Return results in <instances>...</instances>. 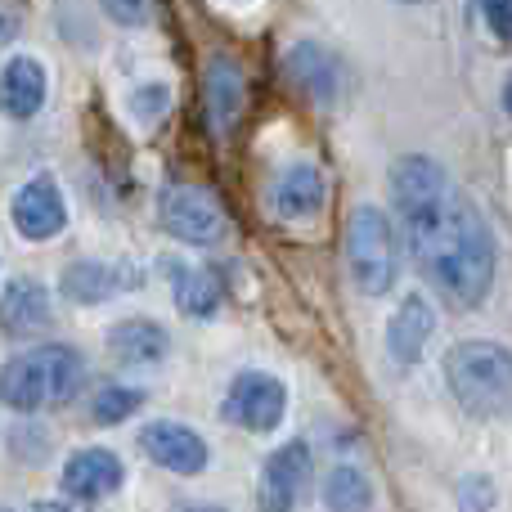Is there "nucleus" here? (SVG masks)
<instances>
[{
    "instance_id": "nucleus-12",
    "label": "nucleus",
    "mask_w": 512,
    "mask_h": 512,
    "mask_svg": "<svg viewBox=\"0 0 512 512\" xmlns=\"http://www.w3.org/2000/svg\"><path fill=\"white\" fill-rule=\"evenodd\" d=\"M108 355L122 369H153L167 360V333L153 319H122L108 328Z\"/></svg>"
},
{
    "instance_id": "nucleus-16",
    "label": "nucleus",
    "mask_w": 512,
    "mask_h": 512,
    "mask_svg": "<svg viewBox=\"0 0 512 512\" xmlns=\"http://www.w3.org/2000/svg\"><path fill=\"white\" fill-rule=\"evenodd\" d=\"M50 324V292L36 279H14L5 292H0V328L14 337L41 333Z\"/></svg>"
},
{
    "instance_id": "nucleus-13",
    "label": "nucleus",
    "mask_w": 512,
    "mask_h": 512,
    "mask_svg": "<svg viewBox=\"0 0 512 512\" xmlns=\"http://www.w3.org/2000/svg\"><path fill=\"white\" fill-rule=\"evenodd\" d=\"M243 99H248V81H243V68L225 54H216L207 63V122H212L216 135H225L243 113Z\"/></svg>"
},
{
    "instance_id": "nucleus-11",
    "label": "nucleus",
    "mask_w": 512,
    "mask_h": 512,
    "mask_svg": "<svg viewBox=\"0 0 512 512\" xmlns=\"http://www.w3.org/2000/svg\"><path fill=\"white\" fill-rule=\"evenodd\" d=\"M45 104V68L27 54H14V59L0 68V113L14 117V122H27L36 117Z\"/></svg>"
},
{
    "instance_id": "nucleus-23",
    "label": "nucleus",
    "mask_w": 512,
    "mask_h": 512,
    "mask_svg": "<svg viewBox=\"0 0 512 512\" xmlns=\"http://www.w3.org/2000/svg\"><path fill=\"white\" fill-rule=\"evenodd\" d=\"M167 104H171L167 86H144V90H140V95H135V99H131L135 117H144V122H153V117H162V113H167Z\"/></svg>"
},
{
    "instance_id": "nucleus-22",
    "label": "nucleus",
    "mask_w": 512,
    "mask_h": 512,
    "mask_svg": "<svg viewBox=\"0 0 512 512\" xmlns=\"http://www.w3.org/2000/svg\"><path fill=\"white\" fill-rule=\"evenodd\" d=\"M104 14L122 27H144L153 18V0H99Z\"/></svg>"
},
{
    "instance_id": "nucleus-2",
    "label": "nucleus",
    "mask_w": 512,
    "mask_h": 512,
    "mask_svg": "<svg viewBox=\"0 0 512 512\" xmlns=\"http://www.w3.org/2000/svg\"><path fill=\"white\" fill-rule=\"evenodd\" d=\"M86 382V360L72 346H32L0 369V400L14 414H36L45 405H68Z\"/></svg>"
},
{
    "instance_id": "nucleus-7",
    "label": "nucleus",
    "mask_w": 512,
    "mask_h": 512,
    "mask_svg": "<svg viewBox=\"0 0 512 512\" xmlns=\"http://www.w3.org/2000/svg\"><path fill=\"white\" fill-rule=\"evenodd\" d=\"M9 221H14V230L32 243L59 239L63 225H68V203H63L54 176H32L23 189H18L14 203H9Z\"/></svg>"
},
{
    "instance_id": "nucleus-20",
    "label": "nucleus",
    "mask_w": 512,
    "mask_h": 512,
    "mask_svg": "<svg viewBox=\"0 0 512 512\" xmlns=\"http://www.w3.org/2000/svg\"><path fill=\"white\" fill-rule=\"evenodd\" d=\"M328 512H369L373 508V486L360 468H337L324 486Z\"/></svg>"
},
{
    "instance_id": "nucleus-6",
    "label": "nucleus",
    "mask_w": 512,
    "mask_h": 512,
    "mask_svg": "<svg viewBox=\"0 0 512 512\" xmlns=\"http://www.w3.org/2000/svg\"><path fill=\"white\" fill-rule=\"evenodd\" d=\"M283 409H288L283 382L270 378V373H256V369L239 373L221 400V414L230 418L234 427H248V432H274V427L283 423Z\"/></svg>"
},
{
    "instance_id": "nucleus-18",
    "label": "nucleus",
    "mask_w": 512,
    "mask_h": 512,
    "mask_svg": "<svg viewBox=\"0 0 512 512\" xmlns=\"http://www.w3.org/2000/svg\"><path fill=\"white\" fill-rule=\"evenodd\" d=\"M274 207L283 221H310L324 207V176L315 162H297L283 171V180L274 185Z\"/></svg>"
},
{
    "instance_id": "nucleus-9",
    "label": "nucleus",
    "mask_w": 512,
    "mask_h": 512,
    "mask_svg": "<svg viewBox=\"0 0 512 512\" xmlns=\"http://www.w3.org/2000/svg\"><path fill=\"white\" fill-rule=\"evenodd\" d=\"M140 450L149 454L158 468L167 472H180V477H198L207 468V441L185 423H171V418H158L140 432Z\"/></svg>"
},
{
    "instance_id": "nucleus-15",
    "label": "nucleus",
    "mask_w": 512,
    "mask_h": 512,
    "mask_svg": "<svg viewBox=\"0 0 512 512\" xmlns=\"http://www.w3.org/2000/svg\"><path fill=\"white\" fill-rule=\"evenodd\" d=\"M140 274H122L117 265H104V261H77L63 270V297L77 301V306H99V301L117 297L122 288H135Z\"/></svg>"
},
{
    "instance_id": "nucleus-4",
    "label": "nucleus",
    "mask_w": 512,
    "mask_h": 512,
    "mask_svg": "<svg viewBox=\"0 0 512 512\" xmlns=\"http://www.w3.org/2000/svg\"><path fill=\"white\" fill-rule=\"evenodd\" d=\"M346 265H351V279L360 283V292H369V297H382V292L396 288L400 234L387 212L364 203L346 216Z\"/></svg>"
},
{
    "instance_id": "nucleus-27",
    "label": "nucleus",
    "mask_w": 512,
    "mask_h": 512,
    "mask_svg": "<svg viewBox=\"0 0 512 512\" xmlns=\"http://www.w3.org/2000/svg\"><path fill=\"white\" fill-rule=\"evenodd\" d=\"M32 512H68V508H63V504H36Z\"/></svg>"
},
{
    "instance_id": "nucleus-1",
    "label": "nucleus",
    "mask_w": 512,
    "mask_h": 512,
    "mask_svg": "<svg viewBox=\"0 0 512 512\" xmlns=\"http://www.w3.org/2000/svg\"><path fill=\"white\" fill-rule=\"evenodd\" d=\"M391 194L427 279L459 306H481L495 283V234L472 198L432 158H400Z\"/></svg>"
},
{
    "instance_id": "nucleus-5",
    "label": "nucleus",
    "mask_w": 512,
    "mask_h": 512,
    "mask_svg": "<svg viewBox=\"0 0 512 512\" xmlns=\"http://www.w3.org/2000/svg\"><path fill=\"white\" fill-rule=\"evenodd\" d=\"M158 216L167 225V234H176L180 243H194V248H212L225 234V212L207 189L194 185H171L158 203Z\"/></svg>"
},
{
    "instance_id": "nucleus-10",
    "label": "nucleus",
    "mask_w": 512,
    "mask_h": 512,
    "mask_svg": "<svg viewBox=\"0 0 512 512\" xmlns=\"http://www.w3.org/2000/svg\"><path fill=\"white\" fill-rule=\"evenodd\" d=\"M122 477H126L122 459H117L113 450L90 445V450H77L63 463V495L95 504V499H108L113 490H122Z\"/></svg>"
},
{
    "instance_id": "nucleus-25",
    "label": "nucleus",
    "mask_w": 512,
    "mask_h": 512,
    "mask_svg": "<svg viewBox=\"0 0 512 512\" xmlns=\"http://www.w3.org/2000/svg\"><path fill=\"white\" fill-rule=\"evenodd\" d=\"M481 14L499 41H512V0H481Z\"/></svg>"
},
{
    "instance_id": "nucleus-21",
    "label": "nucleus",
    "mask_w": 512,
    "mask_h": 512,
    "mask_svg": "<svg viewBox=\"0 0 512 512\" xmlns=\"http://www.w3.org/2000/svg\"><path fill=\"white\" fill-rule=\"evenodd\" d=\"M140 405H144V391L140 387H122V382H113V387H104L95 396L90 414H95L99 427H113V423H122V418H131Z\"/></svg>"
},
{
    "instance_id": "nucleus-17",
    "label": "nucleus",
    "mask_w": 512,
    "mask_h": 512,
    "mask_svg": "<svg viewBox=\"0 0 512 512\" xmlns=\"http://www.w3.org/2000/svg\"><path fill=\"white\" fill-rule=\"evenodd\" d=\"M288 72H292V81L306 90V99H315V104H333L337 90H342V68H337V59L310 41L292 45Z\"/></svg>"
},
{
    "instance_id": "nucleus-19",
    "label": "nucleus",
    "mask_w": 512,
    "mask_h": 512,
    "mask_svg": "<svg viewBox=\"0 0 512 512\" xmlns=\"http://www.w3.org/2000/svg\"><path fill=\"white\" fill-rule=\"evenodd\" d=\"M171 279H176V306L194 319L216 315L225 288L216 279V270H189V265H171Z\"/></svg>"
},
{
    "instance_id": "nucleus-29",
    "label": "nucleus",
    "mask_w": 512,
    "mask_h": 512,
    "mask_svg": "<svg viewBox=\"0 0 512 512\" xmlns=\"http://www.w3.org/2000/svg\"><path fill=\"white\" fill-rule=\"evenodd\" d=\"M189 512H225V508H189Z\"/></svg>"
},
{
    "instance_id": "nucleus-28",
    "label": "nucleus",
    "mask_w": 512,
    "mask_h": 512,
    "mask_svg": "<svg viewBox=\"0 0 512 512\" xmlns=\"http://www.w3.org/2000/svg\"><path fill=\"white\" fill-rule=\"evenodd\" d=\"M504 108L512 113V77H508V86H504Z\"/></svg>"
},
{
    "instance_id": "nucleus-26",
    "label": "nucleus",
    "mask_w": 512,
    "mask_h": 512,
    "mask_svg": "<svg viewBox=\"0 0 512 512\" xmlns=\"http://www.w3.org/2000/svg\"><path fill=\"white\" fill-rule=\"evenodd\" d=\"M14 32H18V18L0 9V45H5V41H9V36H14Z\"/></svg>"
},
{
    "instance_id": "nucleus-24",
    "label": "nucleus",
    "mask_w": 512,
    "mask_h": 512,
    "mask_svg": "<svg viewBox=\"0 0 512 512\" xmlns=\"http://www.w3.org/2000/svg\"><path fill=\"white\" fill-rule=\"evenodd\" d=\"M459 499H463V508L468 512H486L490 504H495V486H490L486 477H468L459 486Z\"/></svg>"
},
{
    "instance_id": "nucleus-3",
    "label": "nucleus",
    "mask_w": 512,
    "mask_h": 512,
    "mask_svg": "<svg viewBox=\"0 0 512 512\" xmlns=\"http://www.w3.org/2000/svg\"><path fill=\"white\" fill-rule=\"evenodd\" d=\"M445 382L450 396L472 418H504L512 414V351L499 342H459L445 355Z\"/></svg>"
},
{
    "instance_id": "nucleus-14",
    "label": "nucleus",
    "mask_w": 512,
    "mask_h": 512,
    "mask_svg": "<svg viewBox=\"0 0 512 512\" xmlns=\"http://www.w3.org/2000/svg\"><path fill=\"white\" fill-rule=\"evenodd\" d=\"M432 333H436V310L423 297H405L387 324V346L400 364H418L427 342H432Z\"/></svg>"
},
{
    "instance_id": "nucleus-30",
    "label": "nucleus",
    "mask_w": 512,
    "mask_h": 512,
    "mask_svg": "<svg viewBox=\"0 0 512 512\" xmlns=\"http://www.w3.org/2000/svg\"><path fill=\"white\" fill-rule=\"evenodd\" d=\"M0 512H5V508H0Z\"/></svg>"
},
{
    "instance_id": "nucleus-8",
    "label": "nucleus",
    "mask_w": 512,
    "mask_h": 512,
    "mask_svg": "<svg viewBox=\"0 0 512 512\" xmlns=\"http://www.w3.org/2000/svg\"><path fill=\"white\" fill-rule=\"evenodd\" d=\"M310 486V450L306 441H288L265 459L261 472V512H297Z\"/></svg>"
}]
</instances>
